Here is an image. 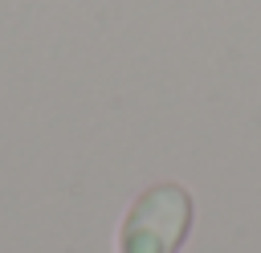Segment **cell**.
<instances>
[{"label": "cell", "instance_id": "1", "mask_svg": "<svg viewBox=\"0 0 261 253\" xmlns=\"http://www.w3.org/2000/svg\"><path fill=\"white\" fill-rule=\"evenodd\" d=\"M196 220V200L179 180L147 184L122 212L114 249L118 253H179Z\"/></svg>", "mask_w": 261, "mask_h": 253}]
</instances>
